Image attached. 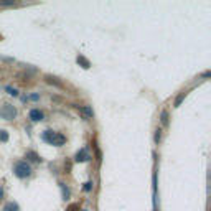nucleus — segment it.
Returning <instances> with one entry per match:
<instances>
[{"label": "nucleus", "instance_id": "11", "mask_svg": "<svg viewBox=\"0 0 211 211\" xmlns=\"http://www.w3.org/2000/svg\"><path fill=\"white\" fill-rule=\"evenodd\" d=\"M185 96H186V93H181V94L178 96V97H176V99H175V107H178V106L181 104V101H183V99H185Z\"/></svg>", "mask_w": 211, "mask_h": 211}, {"label": "nucleus", "instance_id": "18", "mask_svg": "<svg viewBox=\"0 0 211 211\" xmlns=\"http://www.w3.org/2000/svg\"><path fill=\"white\" fill-rule=\"evenodd\" d=\"M3 198V190H2V186H0V200Z\"/></svg>", "mask_w": 211, "mask_h": 211}, {"label": "nucleus", "instance_id": "3", "mask_svg": "<svg viewBox=\"0 0 211 211\" xmlns=\"http://www.w3.org/2000/svg\"><path fill=\"white\" fill-rule=\"evenodd\" d=\"M0 117L5 119V121H12V119L17 117V109L15 106L12 104H3L2 107H0Z\"/></svg>", "mask_w": 211, "mask_h": 211}, {"label": "nucleus", "instance_id": "15", "mask_svg": "<svg viewBox=\"0 0 211 211\" xmlns=\"http://www.w3.org/2000/svg\"><path fill=\"white\" fill-rule=\"evenodd\" d=\"M46 81L48 83H55L56 86H61V83H58V81H56L55 78H51V76H46Z\"/></svg>", "mask_w": 211, "mask_h": 211}, {"label": "nucleus", "instance_id": "19", "mask_svg": "<svg viewBox=\"0 0 211 211\" xmlns=\"http://www.w3.org/2000/svg\"><path fill=\"white\" fill-rule=\"evenodd\" d=\"M84 211H86V209H84Z\"/></svg>", "mask_w": 211, "mask_h": 211}, {"label": "nucleus", "instance_id": "5", "mask_svg": "<svg viewBox=\"0 0 211 211\" xmlns=\"http://www.w3.org/2000/svg\"><path fill=\"white\" fill-rule=\"evenodd\" d=\"M89 153H88V150L86 148H81V150L76 153V162H88L89 160Z\"/></svg>", "mask_w": 211, "mask_h": 211}, {"label": "nucleus", "instance_id": "1", "mask_svg": "<svg viewBox=\"0 0 211 211\" xmlns=\"http://www.w3.org/2000/svg\"><path fill=\"white\" fill-rule=\"evenodd\" d=\"M41 139L45 140L46 143L50 145H55V147H61L63 143L66 142V137L60 132H53V130H45L41 134Z\"/></svg>", "mask_w": 211, "mask_h": 211}, {"label": "nucleus", "instance_id": "2", "mask_svg": "<svg viewBox=\"0 0 211 211\" xmlns=\"http://www.w3.org/2000/svg\"><path fill=\"white\" fill-rule=\"evenodd\" d=\"M13 173H15L18 178H27V176L31 175V167L27 163V162H17L15 165H13Z\"/></svg>", "mask_w": 211, "mask_h": 211}, {"label": "nucleus", "instance_id": "4", "mask_svg": "<svg viewBox=\"0 0 211 211\" xmlns=\"http://www.w3.org/2000/svg\"><path fill=\"white\" fill-rule=\"evenodd\" d=\"M43 117L45 116H43V112L40 111V109H31L30 111V119L33 122H40V121H43Z\"/></svg>", "mask_w": 211, "mask_h": 211}, {"label": "nucleus", "instance_id": "8", "mask_svg": "<svg viewBox=\"0 0 211 211\" xmlns=\"http://www.w3.org/2000/svg\"><path fill=\"white\" fill-rule=\"evenodd\" d=\"M160 122L163 126H168V111H165V109L160 112Z\"/></svg>", "mask_w": 211, "mask_h": 211}, {"label": "nucleus", "instance_id": "9", "mask_svg": "<svg viewBox=\"0 0 211 211\" xmlns=\"http://www.w3.org/2000/svg\"><path fill=\"white\" fill-rule=\"evenodd\" d=\"M3 211H18V205L10 201V203H7L5 206H3Z\"/></svg>", "mask_w": 211, "mask_h": 211}, {"label": "nucleus", "instance_id": "10", "mask_svg": "<svg viewBox=\"0 0 211 211\" xmlns=\"http://www.w3.org/2000/svg\"><path fill=\"white\" fill-rule=\"evenodd\" d=\"M78 63H81V64H83V68H86V69H88V68H89V66H91V64H89V61H88V60H86V58H84V56H81V55L78 56Z\"/></svg>", "mask_w": 211, "mask_h": 211}, {"label": "nucleus", "instance_id": "17", "mask_svg": "<svg viewBox=\"0 0 211 211\" xmlns=\"http://www.w3.org/2000/svg\"><path fill=\"white\" fill-rule=\"evenodd\" d=\"M93 190V183H91V181H88V183L84 185V191H91Z\"/></svg>", "mask_w": 211, "mask_h": 211}, {"label": "nucleus", "instance_id": "7", "mask_svg": "<svg viewBox=\"0 0 211 211\" xmlns=\"http://www.w3.org/2000/svg\"><path fill=\"white\" fill-rule=\"evenodd\" d=\"M27 158H28V160H31V162H41V158L38 157V153L33 152V150H28L27 152Z\"/></svg>", "mask_w": 211, "mask_h": 211}, {"label": "nucleus", "instance_id": "13", "mask_svg": "<svg viewBox=\"0 0 211 211\" xmlns=\"http://www.w3.org/2000/svg\"><path fill=\"white\" fill-rule=\"evenodd\" d=\"M60 186H61V190H63V198L66 200V198H69V190L66 188V186L63 185V183H60Z\"/></svg>", "mask_w": 211, "mask_h": 211}, {"label": "nucleus", "instance_id": "14", "mask_svg": "<svg viewBox=\"0 0 211 211\" xmlns=\"http://www.w3.org/2000/svg\"><path fill=\"white\" fill-rule=\"evenodd\" d=\"M160 139H162V129H157L155 130V143L160 142Z\"/></svg>", "mask_w": 211, "mask_h": 211}, {"label": "nucleus", "instance_id": "6", "mask_svg": "<svg viewBox=\"0 0 211 211\" xmlns=\"http://www.w3.org/2000/svg\"><path fill=\"white\" fill-rule=\"evenodd\" d=\"M78 109L84 114V117H88V119H93L94 117V111H93L91 106H83V107H79V106H78Z\"/></svg>", "mask_w": 211, "mask_h": 211}, {"label": "nucleus", "instance_id": "16", "mask_svg": "<svg viewBox=\"0 0 211 211\" xmlns=\"http://www.w3.org/2000/svg\"><path fill=\"white\" fill-rule=\"evenodd\" d=\"M7 91H8V94H10V96H18V91L13 89V88H7Z\"/></svg>", "mask_w": 211, "mask_h": 211}, {"label": "nucleus", "instance_id": "12", "mask_svg": "<svg viewBox=\"0 0 211 211\" xmlns=\"http://www.w3.org/2000/svg\"><path fill=\"white\" fill-rule=\"evenodd\" d=\"M7 140H8V132L0 130V142H7Z\"/></svg>", "mask_w": 211, "mask_h": 211}]
</instances>
